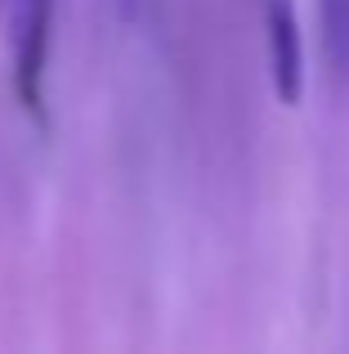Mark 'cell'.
<instances>
[{
	"instance_id": "6da1fadb",
	"label": "cell",
	"mask_w": 349,
	"mask_h": 354,
	"mask_svg": "<svg viewBox=\"0 0 349 354\" xmlns=\"http://www.w3.org/2000/svg\"><path fill=\"white\" fill-rule=\"evenodd\" d=\"M14 90L32 117H45V63H50L54 0H14Z\"/></svg>"
},
{
	"instance_id": "7a4b0ae2",
	"label": "cell",
	"mask_w": 349,
	"mask_h": 354,
	"mask_svg": "<svg viewBox=\"0 0 349 354\" xmlns=\"http://www.w3.org/2000/svg\"><path fill=\"white\" fill-rule=\"evenodd\" d=\"M264 45H269V77L282 104H300L305 95V41H300L296 0H260Z\"/></svg>"
},
{
	"instance_id": "3957f363",
	"label": "cell",
	"mask_w": 349,
	"mask_h": 354,
	"mask_svg": "<svg viewBox=\"0 0 349 354\" xmlns=\"http://www.w3.org/2000/svg\"><path fill=\"white\" fill-rule=\"evenodd\" d=\"M323 14V59L336 86H349V0H318Z\"/></svg>"
},
{
	"instance_id": "277c9868",
	"label": "cell",
	"mask_w": 349,
	"mask_h": 354,
	"mask_svg": "<svg viewBox=\"0 0 349 354\" xmlns=\"http://www.w3.org/2000/svg\"><path fill=\"white\" fill-rule=\"evenodd\" d=\"M117 9H121V18H139L143 0H117Z\"/></svg>"
}]
</instances>
